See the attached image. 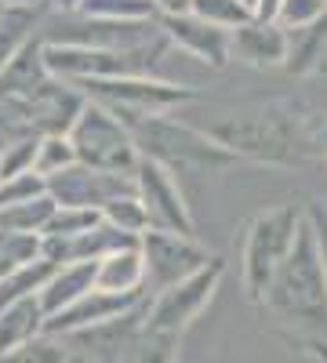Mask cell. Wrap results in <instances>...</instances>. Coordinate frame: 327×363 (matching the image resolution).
<instances>
[{"label": "cell", "mask_w": 327, "mask_h": 363, "mask_svg": "<svg viewBox=\"0 0 327 363\" xmlns=\"http://www.w3.org/2000/svg\"><path fill=\"white\" fill-rule=\"evenodd\" d=\"M164 37L171 40V48H178L182 55L196 58V62L211 66V69H226L233 62V29L211 26L200 15H167L160 18Z\"/></svg>", "instance_id": "4fadbf2b"}, {"label": "cell", "mask_w": 327, "mask_h": 363, "mask_svg": "<svg viewBox=\"0 0 327 363\" xmlns=\"http://www.w3.org/2000/svg\"><path fill=\"white\" fill-rule=\"evenodd\" d=\"M37 149H40V138H26V142L4 149L0 153V182L18 178L26 171H37Z\"/></svg>", "instance_id": "836d02e7"}, {"label": "cell", "mask_w": 327, "mask_h": 363, "mask_svg": "<svg viewBox=\"0 0 327 363\" xmlns=\"http://www.w3.org/2000/svg\"><path fill=\"white\" fill-rule=\"evenodd\" d=\"M313 142H316V153H323V157H327V116L313 128Z\"/></svg>", "instance_id": "f35d334b"}, {"label": "cell", "mask_w": 327, "mask_h": 363, "mask_svg": "<svg viewBox=\"0 0 327 363\" xmlns=\"http://www.w3.org/2000/svg\"><path fill=\"white\" fill-rule=\"evenodd\" d=\"M48 193L58 200V207H92L102 211L106 203H113L116 196L138 193L135 174H116V171H99L87 164H73L66 171H58L48 178Z\"/></svg>", "instance_id": "8fae6325"}, {"label": "cell", "mask_w": 327, "mask_h": 363, "mask_svg": "<svg viewBox=\"0 0 327 363\" xmlns=\"http://www.w3.org/2000/svg\"><path fill=\"white\" fill-rule=\"evenodd\" d=\"M80 15L106 18V22H157L153 0H80Z\"/></svg>", "instance_id": "d4e9b609"}, {"label": "cell", "mask_w": 327, "mask_h": 363, "mask_svg": "<svg viewBox=\"0 0 327 363\" xmlns=\"http://www.w3.org/2000/svg\"><path fill=\"white\" fill-rule=\"evenodd\" d=\"M70 142L77 149V160L87 167H99V171L135 174L142 160V149L135 142L131 124L95 99H87V106L80 109L77 124L70 128Z\"/></svg>", "instance_id": "8992f818"}, {"label": "cell", "mask_w": 327, "mask_h": 363, "mask_svg": "<svg viewBox=\"0 0 327 363\" xmlns=\"http://www.w3.org/2000/svg\"><path fill=\"white\" fill-rule=\"evenodd\" d=\"M153 8H157L160 18H167V15H189L193 0H153Z\"/></svg>", "instance_id": "8d00e7d4"}, {"label": "cell", "mask_w": 327, "mask_h": 363, "mask_svg": "<svg viewBox=\"0 0 327 363\" xmlns=\"http://www.w3.org/2000/svg\"><path fill=\"white\" fill-rule=\"evenodd\" d=\"M226 277V262L215 255L200 272L171 284L160 294H150V309H145V330H160V335H186L193 320L207 309L215 298L218 284Z\"/></svg>", "instance_id": "ba28073f"}, {"label": "cell", "mask_w": 327, "mask_h": 363, "mask_svg": "<svg viewBox=\"0 0 327 363\" xmlns=\"http://www.w3.org/2000/svg\"><path fill=\"white\" fill-rule=\"evenodd\" d=\"M40 335H48V309H44L40 294L0 309V356L15 352L18 345L33 342Z\"/></svg>", "instance_id": "ac0fdd59"}, {"label": "cell", "mask_w": 327, "mask_h": 363, "mask_svg": "<svg viewBox=\"0 0 327 363\" xmlns=\"http://www.w3.org/2000/svg\"><path fill=\"white\" fill-rule=\"evenodd\" d=\"M182 335H160V330H142V342L131 363H178Z\"/></svg>", "instance_id": "1f68e13d"}, {"label": "cell", "mask_w": 327, "mask_h": 363, "mask_svg": "<svg viewBox=\"0 0 327 363\" xmlns=\"http://www.w3.org/2000/svg\"><path fill=\"white\" fill-rule=\"evenodd\" d=\"M48 11H51L48 4H40V8H8L4 11V18H0V69H4L11 62V55L40 29Z\"/></svg>", "instance_id": "603a6c76"}, {"label": "cell", "mask_w": 327, "mask_h": 363, "mask_svg": "<svg viewBox=\"0 0 327 363\" xmlns=\"http://www.w3.org/2000/svg\"><path fill=\"white\" fill-rule=\"evenodd\" d=\"M145 309H150V298H145L142 306H135L131 313L116 316V320H106L99 327L77 330V335H66L62 342L73 345L84 359H92V363H128V359H135V349L142 342Z\"/></svg>", "instance_id": "7c38bea8"}, {"label": "cell", "mask_w": 327, "mask_h": 363, "mask_svg": "<svg viewBox=\"0 0 327 363\" xmlns=\"http://www.w3.org/2000/svg\"><path fill=\"white\" fill-rule=\"evenodd\" d=\"M102 218L109 225H116L121 233H131V236H142V233H150V211H145L142 196L138 193H128V196H116L113 203L102 207Z\"/></svg>", "instance_id": "484cf974"}, {"label": "cell", "mask_w": 327, "mask_h": 363, "mask_svg": "<svg viewBox=\"0 0 327 363\" xmlns=\"http://www.w3.org/2000/svg\"><path fill=\"white\" fill-rule=\"evenodd\" d=\"M262 309L291 345L309 349L327 363V269L309 222H302L291 255L277 269Z\"/></svg>", "instance_id": "6da1fadb"}, {"label": "cell", "mask_w": 327, "mask_h": 363, "mask_svg": "<svg viewBox=\"0 0 327 363\" xmlns=\"http://www.w3.org/2000/svg\"><path fill=\"white\" fill-rule=\"evenodd\" d=\"M48 80H51L48 40L40 37V29H37V33L11 55V62L0 69V99H29Z\"/></svg>", "instance_id": "e0dca14e"}, {"label": "cell", "mask_w": 327, "mask_h": 363, "mask_svg": "<svg viewBox=\"0 0 327 363\" xmlns=\"http://www.w3.org/2000/svg\"><path fill=\"white\" fill-rule=\"evenodd\" d=\"M244 4H248V8H251V11H255V8H258V0H244Z\"/></svg>", "instance_id": "60d3db41"}, {"label": "cell", "mask_w": 327, "mask_h": 363, "mask_svg": "<svg viewBox=\"0 0 327 363\" xmlns=\"http://www.w3.org/2000/svg\"><path fill=\"white\" fill-rule=\"evenodd\" d=\"M55 262L48 258H37V262H26V265H15L8 277H0V309L4 306H15L22 298H33L48 287V280L55 277Z\"/></svg>", "instance_id": "7402d4cb"}, {"label": "cell", "mask_w": 327, "mask_h": 363, "mask_svg": "<svg viewBox=\"0 0 327 363\" xmlns=\"http://www.w3.org/2000/svg\"><path fill=\"white\" fill-rule=\"evenodd\" d=\"M80 87H84L87 99L109 106L116 116H124L128 124L145 120V116H164V113H171V109H178V106H186V102L196 99L193 87L160 80L153 73H145V77H113V80H87Z\"/></svg>", "instance_id": "52a82bcc"}, {"label": "cell", "mask_w": 327, "mask_h": 363, "mask_svg": "<svg viewBox=\"0 0 327 363\" xmlns=\"http://www.w3.org/2000/svg\"><path fill=\"white\" fill-rule=\"evenodd\" d=\"M95 287L113 294H138L145 291V258H142V240L131 247H121L106 258H99Z\"/></svg>", "instance_id": "ffe728a7"}, {"label": "cell", "mask_w": 327, "mask_h": 363, "mask_svg": "<svg viewBox=\"0 0 327 363\" xmlns=\"http://www.w3.org/2000/svg\"><path fill=\"white\" fill-rule=\"evenodd\" d=\"M306 222L313 225L316 247H320V258H323V269H327V196L309 200V207H306Z\"/></svg>", "instance_id": "d590c367"}, {"label": "cell", "mask_w": 327, "mask_h": 363, "mask_svg": "<svg viewBox=\"0 0 327 363\" xmlns=\"http://www.w3.org/2000/svg\"><path fill=\"white\" fill-rule=\"evenodd\" d=\"M222 145H229L236 157H251L265 164H299L316 153L313 131L284 113L280 106H265L255 113H240L226 124L207 128Z\"/></svg>", "instance_id": "7a4b0ae2"}, {"label": "cell", "mask_w": 327, "mask_h": 363, "mask_svg": "<svg viewBox=\"0 0 327 363\" xmlns=\"http://www.w3.org/2000/svg\"><path fill=\"white\" fill-rule=\"evenodd\" d=\"M44 0H4V8H40Z\"/></svg>", "instance_id": "ab89813d"}, {"label": "cell", "mask_w": 327, "mask_h": 363, "mask_svg": "<svg viewBox=\"0 0 327 363\" xmlns=\"http://www.w3.org/2000/svg\"><path fill=\"white\" fill-rule=\"evenodd\" d=\"M4 11H8V8H4V0H0V18H4Z\"/></svg>", "instance_id": "b9f144b4"}, {"label": "cell", "mask_w": 327, "mask_h": 363, "mask_svg": "<svg viewBox=\"0 0 327 363\" xmlns=\"http://www.w3.org/2000/svg\"><path fill=\"white\" fill-rule=\"evenodd\" d=\"M44 193H48V178L37 174V171H26L18 178L0 182V207H11V203H22V200H37Z\"/></svg>", "instance_id": "d6a6232c"}, {"label": "cell", "mask_w": 327, "mask_h": 363, "mask_svg": "<svg viewBox=\"0 0 327 363\" xmlns=\"http://www.w3.org/2000/svg\"><path fill=\"white\" fill-rule=\"evenodd\" d=\"M99 222H102V211H92V207H58L55 218L44 229V236H80L87 229H95Z\"/></svg>", "instance_id": "4dcf8cb0"}, {"label": "cell", "mask_w": 327, "mask_h": 363, "mask_svg": "<svg viewBox=\"0 0 327 363\" xmlns=\"http://www.w3.org/2000/svg\"><path fill=\"white\" fill-rule=\"evenodd\" d=\"M142 258H145V294H160L171 284L200 272L215 255L196 236L150 229V233H142Z\"/></svg>", "instance_id": "9c48e42d"}, {"label": "cell", "mask_w": 327, "mask_h": 363, "mask_svg": "<svg viewBox=\"0 0 327 363\" xmlns=\"http://www.w3.org/2000/svg\"><path fill=\"white\" fill-rule=\"evenodd\" d=\"M77 164V149L70 142V135H40V149H37V174L51 178L58 171H66Z\"/></svg>", "instance_id": "f546056e"}, {"label": "cell", "mask_w": 327, "mask_h": 363, "mask_svg": "<svg viewBox=\"0 0 327 363\" xmlns=\"http://www.w3.org/2000/svg\"><path fill=\"white\" fill-rule=\"evenodd\" d=\"M302 222H306V211L291 207V203L270 207V211H262V215L251 218L248 236H244V291L255 306H262L277 269L291 255Z\"/></svg>", "instance_id": "5b68a950"}, {"label": "cell", "mask_w": 327, "mask_h": 363, "mask_svg": "<svg viewBox=\"0 0 327 363\" xmlns=\"http://www.w3.org/2000/svg\"><path fill=\"white\" fill-rule=\"evenodd\" d=\"M150 298L145 291L138 294H113V291H87L80 301H73V306H66L62 313L48 316V335L55 338H66V335H77V330H87V327H99L106 320H116L131 313L135 306H142V301Z\"/></svg>", "instance_id": "9a60e30c"}, {"label": "cell", "mask_w": 327, "mask_h": 363, "mask_svg": "<svg viewBox=\"0 0 327 363\" xmlns=\"http://www.w3.org/2000/svg\"><path fill=\"white\" fill-rule=\"evenodd\" d=\"M171 40L157 37L142 48H92V44H48V69L58 80L87 84L113 77H145L153 73Z\"/></svg>", "instance_id": "277c9868"}, {"label": "cell", "mask_w": 327, "mask_h": 363, "mask_svg": "<svg viewBox=\"0 0 327 363\" xmlns=\"http://www.w3.org/2000/svg\"><path fill=\"white\" fill-rule=\"evenodd\" d=\"M327 66V15L287 29V62L284 69L291 77H313Z\"/></svg>", "instance_id": "d6986e66"}, {"label": "cell", "mask_w": 327, "mask_h": 363, "mask_svg": "<svg viewBox=\"0 0 327 363\" xmlns=\"http://www.w3.org/2000/svg\"><path fill=\"white\" fill-rule=\"evenodd\" d=\"M280 4H284V0H258L255 15H258V18H277V15H280Z\"/></svg>", "instance_id": "74e56055"}, {"label": "cell", "mask_w": 327, "mask_h": 363, "mask_svg": "<svg viewBox=\"0 0 327 363\" xmlns=\"http://www.w3.org/2000/svg\"><path fill=\"white\" fill-rule=\"evenodd\" d=\"M135 186L138 196L150 211V225L153 229H167V233H182V236H196V218L189 211V200L182 193V182L171 167H164L153 157H142L135 167Z\"/></svg>", "instance_id": "30bf717a"}, {"label": "cell", "mask_w": 327, "mask_h": 363, "mask_svg": "<svg viewBox=\"0 0 327 363\" xmlns=\"http://www.w3.org/2000/svg\"><path fill=\"white\" fill-rule=\"evenodd\" d=\"M193 15H200L211 26H222V29H240L244 22L255 18V11L244 0H193Z\"/></svg>", "instance_id": "83f0119b"}, {"label": "cell", "mask_w": 327, "mask_h": 363, "mask_svg": "<svg viewBox=\"0 0 327 363\" xmlns=\"http://www.w3.org/2000/svg\"><path fill=\"white\" fill-rule=\"evenodd\" d=\"M233 62L251 69H284L287 62V26L277 18H251L233 29Z\"/></svg>", "instance_id": "2e32d148"}, {"label": "cell", "mask_w": 327, "mask_h": 363, "mask_svg": "<svg viewBox=\"0 0 327 363\" xmlns=\"http://www.w3.org/2000/svg\"><path fill=\"white\" fill-rule=\"evenodd\" d=\"M22 102H26V113L33 120L37 135H70L80 109L87 106V95H84L80 84L51 77L40 91H33V95L22 99Z\"/></svg>", "instance_id": "5bb4252c"}, {"label": "cell", "mask_w": 327, "mask_h": 363, "mask_svg": "<svg viewBox=\"0 0 327 363\" xmlns=\"http://www.w3.org/2000/svg\"><path fill=\"white\" fill-rule=\"evenodd\" d=\"M95 272H99V262H66L55 269V277L48 280V287L40 291V301L48 316L62 313L66 306L80 301L87 291H95Z\"/></svg>", "instance_id": "44dd1931"}, {"label": "cell", "mask_w": 327, "mask_h": 363, "mask_svg": "<svg viewBox=\"0 0 327 363\" xmlns=\"http://www.w3.org/2000/svg\"><path fill=\"white\" fill-rule=\"evenodd\" d=\"M323 15H327V0H284L277 22L294 29V26H309V22H316Z\"/></svg>", "instance_id": "e575fe53"}, {"label": "cell", "mask_w": 327, "mask_h": 363, "mask_svg": "<svg viewBox=\"0 0 327 363\" xmlns=\"http://www.w3.org/2000/svg\"><path fill=\"white\" fill-rule=\"evenodd\" d=\"M26 138H40L33 131V120L26 113V102L22 99H0V153Z\"/></svg>", "instance_id": "4316f807"}, {"label": "cell", "mask_w": 327, "mask_h": 363, "mask_svg": "<svg viewBox=\"0 0 327 363\" xmlns=\"http://www.w3.org/2000/svg\"><path fill=\"white\" fill-rule=\"evenodd\" d=\"M0 363H70V349H66L62 338L40 335V338H33V342L18 345L15 352L0 356Z\"/></svg>", "instance_id": "f1b7e54d"}, {"label": "cell", "mask_w": 327, "mask_h": 363, "mask_svg": "<svg viewBox=\"0 0 327 363\" xmlns=\"http://www.w3.org/2000/svg\"><path fill=\"white\" fill-rule=\"evenodd\" d=\"M135 142L142 149V157H153L174 174H215L240 157L229 145H222L211 131H196L174 116H145L131 124Z\"/></svg>", "instance_id": "3957f363"}, {"label": "cell", "mask_w": 327, "mask_h": 363, "mask_svg": "<svg viewBox=\"0 0 327 363\" xmlns=\"http://www.w3.org/2000/svg\"><path fill=\"white\" fill-rule=\"evenodd\" d=\"M55 211H58V200L51 193H44L37 200H22V203H11V207H0V229L44 236L48 222L55 218Z\"/></svg>", "instance_id": "cb8c5ba5"}]
</instances>
